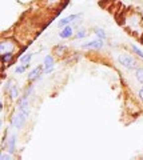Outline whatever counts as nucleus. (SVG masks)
Wrapping results in <instances>:
<instances>
[{
	"label": "nucleus",
	"mask_w": 143,
	"mask_h": 160,
	"mask_svg": "<svg viewBox=\"0 0 143 160\" xmlns=\"http://www.w3.org/2000/svg\"><path fill=\"white\" fill-rule=\"evenodd\" d=\"M123 26L127 31H130V33L136 35L139 39L143 36V18L139 12L132 11L127 13L123 20Z\"/></svg>",
	"instance_id": "nucleus-1"
},
{
	"label": "nucleus",
	"mask_w": 143,
	"mask_h": 160,
	"mask_svg": "<svg viewBox=\"0 0 143 160\" xmlns=\"http://www.w3.org/2000/svg\"><path fill=\"white\" fill-rule=\"evenodd\" d=\"M116 60H118V63L120 64V67H123L126 69V71H136L138 68H139L142 64H140V62L136 59V56H134L132 53H129V52H122V53H119L118 55V58H116Z\"/></svg>",
	"instance_id": "nucleus-2"
},
{
	"label": "nucleus",
	"mask_w": 143,
	"mask_h": 160,
	"mask_svg": "<svg viewBox=\"0 0 143 160\" xmlns=\"http://www.w3.org/2000/svg\"><path fill=\"white\" fill-rule=\"evenodd\" d=\"M20 46L13 38H6L4 36L0 42V55H6V53H18Z\"/></svg>",
	"instance_id": "nucleus-3"
},
{
	"label": "nucleus",
	"mask_w": 143,
	"mask_h": 160,
	"mask_svg": "<svg viewBox=\"0 0 143 160\" xmlns=\"http://www.w3.org/2000/svg\"><path fill=\"white\" fill-rule=\"evenodd\" d=\"M4 93L7 95V98L9 99V102H18L20 95V87L19 84L15 82L13 79H8L6 86H4Z\"/></svg>",
	"instance_id": "nucleus-4"
},
{
	"label": "nucleus",
	"mask_w": 143,
	"mask_h": 160,
	"mask_svg": "<svg viewBox=\"0 0 143 160\" xmlns=\"http://www.w3.org/2000/svg\"><path fill=\"white\" fill-rule=\"evenodd\" d=\"M28 119H29V116H27V115L15 111L11 115V118H9V127L15 128L16 131H20V129H23L24 127H26Z\"/></svg>",
	"instance_id": "nucleus-5"
},
{
	"label": "nucleus",
	"mask_w": 143,
	"mask_h": 160,
	"mask_svg": "<svg viewBox=\"0 0 143 160\" xmlns=\"http://www.w3.org/2000/svg\"><path fill=\"white\" fill-rule=\"evenodd\" d=\"M15 111L22 112L24 115H27V116H29V115H31V98H28L24 93H22V96L19 98V100L16 102Z\"/></svg>",
	"instance_id": "nucleus-6"
},
{
	"label": "nucleus",
	"mask_w": 143,
	"mask_h": 160,
	"mask_svg": "<svg viewBox=\"0 0 143 160\" xmlns=\"http://www.w3.org/2000/svg\"><path fill=\"white\" fill-rule=\"evenodd\" d=\"M80 48L82 49H86V51L99 52V51H102V49L106 48V43H105V40L94 39V40H88V42H86V43H82L80 44Z\"/></svg>",
	"instance_id": "nucleus-7"
},
{
	"label": "nucleus",
	"mask_w": 143,
	"mask_h": 160,
	"mask_svg": "<svg viewBox=\"0 0 143 160\" xmlns=\"http://www.w3.org/2000/svg\"><path fill=\"white\" fill-rule=\"evenodd\" d=\"M83 19V13L82 12H76V13H71V15H67V16L62 18L59 22L56 23V27L59 29H62L63 27H67V26H72L75 22L78 20H82Z\"/></svg>",
	"instance_id": "nucleus-8"
},
{
	"label": "nucleus",
	"mask_w": 143,
	"mask_h": 160,
	"mask_svg": "<svg viewBox=\"0 0 143 160\" xmlns=\"http://www.w3.org/2000/svg\"><path fill=\"white\" fill-rule=\"evenodd\" d=\"M42 64H43V67H44L43 73H44V75H50V73H52L54 71H55V67H56V58L54 56V55H51V53H47L46 56L43 58Z\"/></svg>",
	"instance_id": "nucleus-9"
},
{
	"label": "nucleus",
	"mask_w": 143,
	"mask_h": 160,
	"mask_svg": "<svg viewBox=\"0 0 143 160\" xmlns=\"http://www.w3.org/2000/svg\"><path fill=\"white\" fill-rule=\"evenodd\" d=\"M43 69H44L43 64H38L36 67H33L31 71L28 72V75H27V82L28 83H38V82H40L42 78H43V75H44Z\"/></svg>",
	"instance_id": "nucleus-10"
},
{
	"label": "nucleus",
	"mask_w": 143,
	"mask_h": 160,
	"mask_svg": "<svg viewBox=\"0 0 143 160\" xmlns=\"http://www.w3.org/2000/svg\"><path fill=\"white\" fill-rule=\"evenodd\" d=\"M52 52H54V56L55 58L63 59L68 53V47L66 46V44H63V43H59V44H56V46H54Z\"/></svg>",
	"instance_id": "nucleus-11"
},
{
	"label": "nucleus",
	"mask_w": 143,
	"mask_h": 160,
	"mask_svg": "<svg viewBox=\"0 0 143 160\" xmlns=\"http://www.w3.org/2000/svg\"><path fill=\"white\" fill-rule=\"evenodd\" d=\"M74 35H75V29H74L72 26H67V27H63L60 31L58 32V36L62 40H68V39H72Z\"/></svg>",
	"instance_id": "nucleus-12"
},
{
	"label": "nucleus",
	"mask_w": 143,
	"mask_h": 160,
	"mask_svg": "<svg viewBox=\"0 0 143 160\" xmlns=\"http://www.w3.org/2000/svg\"><path fill=\"white\" fill-rule=\"evenodd\" d=\"M40 3L47 9H56L63 4V0H40Z\"/></svg>",
	"instance_id": "nucleus-13"
},
{
	"label": "nucleus",
	"mask_w": 143,
	"mask_h": 160,
	"mask_svg": "<svg viewBox=\"0 0 143 160\" xmlns=\"http://www.w3.org/2000/svg\"><path fill=\"white\" fill-rule=\"evenodd\" d=\"M94 35H95V38L96 39H100V40H106L108 39V33L105 28H102V27H95L94 28Z\"/></svg>",
	"instance_id": "nucleus-14"
},
{
	"label": "nucleus",
	"mask_w": 143,
	"mask_h": 160,
	"mask_svg": "<svg viewBox=\"0 0 143 160\" xmlns=\"http://www.w3.org/2000/svg\"><path fill=\"white\" fill-rule=\"evenodd\" d=\"M15 58H16V53H6L2 56V62H3V67L7 68L8 66H11V63H13Z\"/></svg>",
	"instance_id": "nucleus-15"
},
{
	"label": "nucleus",
	"mask_w": 143,
	"mask_h": 160,
	"mask_svg": "<svg viewBox=\"0 0 143 160\" xmlns=\"http://www.w3.org/2000/svg\"><path fill=\"white\" fill-rule=\"evenodd\" d=\"M74 38L76 40H84L88 38V29L86 27H82L75 31V35H74Z\"/></svg>",
	"instance_id": "nucleus-16"
},
{
	"label": "nucleus",
	"mask_w": 143,
	"mask_h": 160,
	"mask_svg": "<svg viewBox=\"0 0 143 160\" xmlns=\"http://www.w3.org/2000/svg\"><path fill=\"white\" fill-rule=\"evenodd\" d=\"M33 58V53H22L19 56V63L20 64H31V60Z\"/></svg>",
	"instance_id": "nucleus-17"
},
{
	"label": "nucleus",
	"mask_w": 143,
	"mask_h": 160,
	"mask_svg": "<svg viewBox=\"0 0 143 160\" xmlns=\"http://www.w3.org/2000/svg\"><path fill=\"white\" fill-rule=\"evenodd\" d=\"M29 67H31V64H18V66L13 68V73L15 75H22V73L26 72Z\"/></svg>",
	"instance_id": "nucleus-18"
},
{
	"label": "nucleus",
	"mask_w": 143,
	"mask_h": 160,
	"mask_svg": "<svg viewBox=\"0 0 143 160\" xmlns=\"http://www.w3.org/2000/svg\"><path fill=\"white\" fill-rule=\"evenodd\" d=\"M23 93L26 95L28 98H32L33 95H35V83H28V86L24 88Z\"/></svg>",
	"instance_id": "nucleus-19"
},
{
	"label": "nucleus",
	"mask_w": 143,
	"mask_h": 160,
	"mask_svg": "<svg viewBox=\"0 0 143 160\" xmlns=\"http://www.w3.org/2000/svg\"><path fill=\"white\" fill-rule=\"evenodd\" d=\"M130 48H131V52L134 53L138 59H140L142 62H143V51H142V49L138 47V46H135V44H131Z\"/></svg>",
	"instance_id": "nucleus-20"
},
{
	"label": "nucleus",
	"mask_w": 143,
	"mask_h": 160,
	"mask_svg": "<svg viewBox=\"0 0 143 160\" xmlns=\"http://www.w3.org/2000/svg\"><path fill=\"white\" fill-rule=\"evenodd\" d=\"M134 76H135L136 82L139 83L140 86H143V66H140L136 71H134Z\"/></svg>",
	"instance_id": "nucleus-21"
},
{
	"label": "nucleus",
	"mask_w": 143,
	"mask_h": 160,
	"mask_svg": "<svg viewBox=\"0 0 143 160\" xmlns=\"http://www.w3.org/2000/svg\"><path fill=\"white\" fill-rule=\"evenodd\" d=\"M0 160H15V159H13L12 153H9L7 151H3L2 155H0Z\"/></svg>",
	"instance_id": "nucleus-22"
},
{
	"label": "nucleus",
	"mask_w": 143,
	"mask_h": 160,
	"mask_svg": "<svg viewBox=\"0 0 143 160\" xmlns=\"http://www.w3.org/2000/svg\"><path fill=\"white\" fill-rule=\"evenodd\" d=\"M82 26H83V20H78V22H75L72 24V27H74V29H79V28H82Z\"/></svg>",
	"instance_id": "nucleus-23"
},
{
	"label": "nucleus",
	"mask_w": 143,
	"mask_h": 160,
	"mask_svg": "<svg viewBox=\"0 0 143 160\" xmlns=\"http://www.w3.org/2000/svg\"><path fill=\"white\" fill-rule=\"evenodd\" d=\"M136 95H138V98H139L140 102L143 103V86H140V87H139V89H138Z\"/></svg>",
	"instance_id": "nucleus-24"
},
{
	"label": "nucleus",
	"mask_w": 143,
	"mask_h": 160,
	"mask_svg": "<svg viewBox=\"0 0 143 160\" xmlns=\"http://www.w3.org/2000/svg\"><path fill=\"white\" fill-rule=\"evenodd\" d=\"M139 40H140V42H142V43H143V36H142V38H140V39H139Z\"/></svg>",
	"instance_id": "nucleus-25"
}]
</instances>
